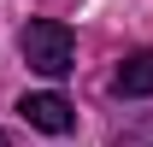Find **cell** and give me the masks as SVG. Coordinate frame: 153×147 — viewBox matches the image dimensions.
Listing matches in <instances>:
<instances>
[{
	"mask_svg": "<svg viewBox=\"0 0 153 147\" xmlns=\"http://www.w3.org/2000/svg\"><path fill=\"white\" fill-rule=\"evenodd\" d=\"M18 47H24V65L41 71V76H65L71 59H76V41H71V30L59 18H30L24 36H18Z\"/></svg>",
	"mask_w": 153,
	"mask_h": 147,
	"instance_id": "obj_1",
	"label": "cell"
},
{
	"mask_svg": "<svg viewBox=\"0 0 153 147\" xmlns=\"http://www.w3.org/2000/svg\"><path fill=\"white\" fill-rule=\"evenodd\" d=\"M18 112H24V124L41 129V135H71V129H76L71 100H65V94H53V88H47V94H24Z\"/></svg>",
	"mask_w": 153,
	"mask_h": 147,
	"instance_id": "obj_2",
	"label": "cell"
},
{
	"mask_svg": "<svg viewBox=\"0 0 153 147\" xmlns=\"http://www.w3.org/2000/svg\"><path fill=\"white\" fill-rule=\"evenodd\" d=\"M112 94H118V100H147V94H153V47H141V53H130L124 65H118Z\"/></svg>",
	"mask_w": 153,
	"mask_h": 147,
	"instance_id": "obj_3",
	"label": "cell"
},
{
	"mask_svg": "<svg viewBox=\"0 0 153 147\" xmlns=\"http://www.w3.org/2000/svg\"><path fill=\"white\" fill-rule=\"evenodd\" d=\"M112 147H153V112L135 118V124H124V129L112 135Z\"/></svg>",
	"mask_w": 153,
	"mask_h": 147,
	"instance_id": "obj_4",
	"label": "cell"
},
{
	"mask_svg": "<svg viewBox=\"0 0 153 147\" xmlns=\"http://www.w3.org/2000/svg\"><path fill=\"white\" fill-rule=\"evenodd\" d=\"M0 147H18V135H12V129H0Z\"/></svg>",
	"mask_w": 153,
	"mask_h": 147,
	"instance_id": "obj_5",
	"label": "cell"
}]
</instances>
